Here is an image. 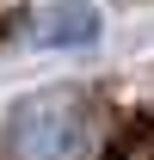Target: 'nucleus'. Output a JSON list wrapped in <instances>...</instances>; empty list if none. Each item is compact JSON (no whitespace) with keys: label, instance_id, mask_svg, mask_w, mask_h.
Returning a JSON list of instances; mask_svg holds the SVG:
<instances>
[{"label":"nucleus","instance_id":"obj_1","mask_svg":"<svg viewBox=\"0 0 154 160\" xmlns=\"http://www.w3.org/2000/svg\"><path fill=\"white\" fill-rule=\"evenodd\" d=\"M6 148H13V160H93L99 136H93V117H86L74 99L37 92V99H25L19 111H13Z\"/></svg>","mask_w":154,"mask_h":160},{"label":"nucleus","instance_id":"obj_2","mask_svg":"<svg viewBox=\"0 0 154 160\" xmlns=\"http://www.w3.org/2000/svg\"><path fill=\"white\" fill-rule=\"evenodd\" d=\"M31 43L37 49H86V43H99V31H105V19H99L93 0H49V6H37L31 12Z\"/></svg>","mask_w":154,"mask_h":160}]
</instances>
